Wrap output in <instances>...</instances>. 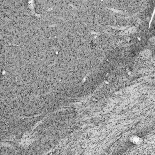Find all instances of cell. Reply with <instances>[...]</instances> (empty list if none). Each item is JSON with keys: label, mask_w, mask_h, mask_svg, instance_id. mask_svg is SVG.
<instances>
[{"label": "cell", "mask_w": 155, "mask_h": 155, "mask_svg": "<svg viewBox=\"0 0 155 155\" xmlns=\"http://www.w3.org/2000/svg\"><path fill=\"white\" fill-rule=\"evenodd\" d=\"M130 142L133 144L138 145L142 144L143 139L141 137L137 135L131 136L129 139Z\"/></svg>", "instance_id": "obj_1"}]
</instances>
